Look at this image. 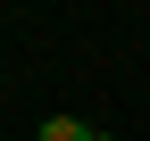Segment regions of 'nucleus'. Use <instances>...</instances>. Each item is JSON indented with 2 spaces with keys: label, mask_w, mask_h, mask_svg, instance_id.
I'll return each mask as SVG.
<instances>
[{
  "label": "nucleus",
  "mask_w": 150,
  "mask_h": 141,
  "mask_svg": "<svg viewBox=\"0 0 150 141\" xmlns=\"http://www.w3.org/2000/svg\"><path fill=\"white\" fill-rule=\"evenodd\" d=\"M33 141H100V125H83V116H42Z\"/></svg>",
  "instance_id": "obj_1"
},
{
  "label": "nucleus",
  "mask_w": 150,
  "mask_h": 141,
  "mask_svg": "<svg viewBox=\"0 0 150 141\" xmlns=\"http://www.w3.org/2000/svg\"><path fill=\"white\" fill-rule=\"evenodd\" d=\"M100 141H125V133H108V125H100Z\"/></svg>",
  "instance_id": "obj_2"
}]
</instances>
